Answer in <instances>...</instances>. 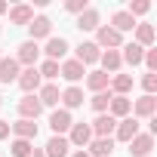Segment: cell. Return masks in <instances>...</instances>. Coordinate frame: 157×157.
<instances>
[{
    "label": "cell",
    "instance_id": "6da1fadb",
    "mask_svg": "<svg viewBox=\"0 0 157 157\" xmlns=\"http://www.w3.org/2000/svg\"><path fill=\"white\" fill-rule=\"evenodd\" d=\"M68 145L71 148H80V151H86V145L93 142V129H90V123H74L71 129H68Z\"/></svg>",
    "mask_w": 157,
    "mask_h": 157
},
{
    "label": "cell",
    "instance_id": "7a4b0ae2",
    "mask_svg": "<svg viewBox=\"0 0 157 157\" xmlns=\"http://www.w3.org/2000/svg\"><path fill=\"white\" fill-rule=\"evenodd\" d=\"M59 77H65L71 86H77V80H83V77H86V68L77 62V59H65V62L59 65Z\"/></svg>",
    "mask_w": 157,
    "mask_h": 157
},
{
    "label": "cell",
    "instance_id": "3957f363",
    "mask_svg": "<svg viewBox=\"0 0 157 157\" xmlns=\"http://www.w3.org/2000/svg\"><path fill=\"white\" fill-rule=\"evenodd\" d=\"M96 46H99V49H102V46L117 49V46H123V34H117L111 25H99V28H96Z\"/></svg>",
    "mask_w": 157,
    "mask_h": 157
},
{
    "label": "cell",
    "instance_id": "277c9868",
    "mask_svg": "<svg viewBox=\"0 0 157 157\" xmlns=\"http://www.w3.org/2000/svg\"><path fill=\"white\" fill-rule=\"evenodd\" d=\"M19 114H22V120H37L43 114V105H40L37 93H28V96L19 99Z\"/></svg>",
    "mask_w": 157,
    "mask_h": 157
},
{
    "label": "cell",
    "instance_id": "5b68a950",
    "mask_svg": "<svg viewBox=\"0 0 157 157\" xmlns=\"http://www.w3.org/2000/svg\"><path fill=\"white\" fill-rule=\"evenodd\" d=\"M90 129H93V139H111L114 129H117V120H114L111 114H99V117L90 123Z\"/></svg>",
    "mask_w": 157,
    "mask_h": 157
},
{
    "label": "cell",
    "instance_id": "8992f818",
    "mask_svg": "<svg viewBox=\"0 0 157 157\" xmlns=\"http://www.w3.org/2000/svg\"><path fill=\"white\" fill-rule=\"evenodd\" d=\"M136 136H139V120H136L132 114H129V117H123V120H117V129H114V139H117V142L129 145Z\"/></svg>",
    "mask_w": 157,
    "mask_h": 157
},
{
    "label": "cell",
    "instance_id": "52a82bcc",
    "mask_svg": "<svg viewBox=\"0 0 157 157\" xmlns=\"http://www.w3.org/2000/svg\"><path fill=\"white\" fill-rule=\"evenodd\" d=\"M16 83L22 86V93H25V96H28V93H37V90L43 86L37 65H34V68H25V71H19V80H16Z\"/></svg>",
    "mask_w": 157,
    "mask_h": 157
},
{
    "label": "cell",
    "instance_id": "ba28073f",
    "mask_svg": "<svg viewBox=\"0 0 157 157\" xmlns=\"http://www.w3.org/2000/svg\"><path fill=\"white\" fill-rule=\"evenodd\" d=\"M37 59H40V46H37L34 40H25V43H19V52H16V62H19V65H25V68H34V65H37Z\"/></svg>",
    "mask_w": 157,
    "mask_h": 157
},
{
    "label": "cell",
    "instance_id": "9c48e42d",
    "mask_svg": "<svg viewBox=\"0 0 157 157\" xmlns=\"http://www.w3.org/2000/svg\"><path fill=\"white\" fill-rule=\"evenodd\" d=\"M71 126H74V120H71V111L59 108V111H52V114H49V129H52V136H65Z\"/></svg>",
    "mask_w": 157,
    "mask_h": 157
},
{
    "label": "cell",
    "instance_id": "30bf717a",
    "mask_svg": "<svg viewBox=\"0 0 157 157\" xmlns=\"http://www.w3.org/2000/svg\"><path fill=\"white\" fill-rule=\"evenodd\" d=\"M28 34H31V40L37 43L40 37H46L49 40V34H52V22L46 19V16H34L31 19V25H28Z\"/></svg>",
    "mask_w": 157,
    "mask_h": 157
},
{
    "label": "cell",
    "instance_id": "8fae6325",
    "mask_svg": "<svg viewBox=\"0 0 157 157\" xmlns=\"http://www.w3.org/2000/svg\"><path fill=\"white\" fill-rule=\"evenodd\" d=\"M40 52H46V59H49V62H59V59H65V56H68V40H65V37H49V40H46V46H43Z\"/></svg>",
    "mask_w": 157,
    "mask_h": 157
},
{
    "label": "cell",
    "instance_id": "7c38bea8",
    "mask_svg": "<svg viewBox=\"0 0 157 157\" xmlns=\"http://www.w3.org/2000/svg\"><path fill=\"white\" fill-rule=\"evenodd\" d=\"M151 148H154V136H148V132H139L129 142V154L132 157H151Z\"/></svg>",
    "mask_w": 157,
    "mask_h": 157
},
{
    "label": "cell",
    "instance_id": "4fadbf2b",
    "mask_svg": "<svg viewBox=\"0 0 157 157\" xmlns=\"http://www.w3.org/2000/svg\"><path fill=\"white\" fill-rule=\"evenodd\" d=\"M99 56H102V49H99L93 40H83L80 46H77V62H80L83 68H86V65H96V62H99Z\"/></svg>",
    "mask_w": 157,
    "mask_h": 157
},
{
    "label": "cell",
    "instance_id": "5bb4252c",
    "mask_svg": "<svg viewBox=\"0 0 157 157\" xmlns=\"http://www.w3.org/2000/svg\"><path fill=\"white\" fill-rule=\"evenodd\" d=\"M154 111H157V99H154V96H142V99H136V105H132L129 114H132L136 120H139V117H148V120H151Z\"/></svg>",
    "mask_w": 157,
    "mask_h": 157
},
{
    "label": "cell",
    "instance_id": "9a60e30c",
    "mask_svg": "<svg viewBox=\"0 0 157 157\" xmlns=\"http://www.w3.org/2000/svg\"><path fill=\"white\" fill-rule=\"evenodd\" d=\"M10 132H16V139H25V142H34L37 139V123L34 120H16V123H10Z\"/></svg>",
    "mask_w": 157,
    "mask_h": 157
},
{
    "label": "cell",
    "instance_id": "2e32d148",
    "mask_svg": "<svg viewBox=\"0 0 157 157\" xmlns=\"http://www.w3.org/2000/svg\"><path fill=\"white\" fill-rule=\"evenodd\" d=\"M43 154H46V157H68V154H71V145H68L65 136H52V139L43 145Z\"/></svg>",
    "mask_w": 157,
    "mask_h": 157
},
{
    "label": "cell",
    "instance_id": "e0dca14e",
    "mask_svg": "<svg viewBox=\"0 0 157 157\" xmlns=\"http://www.w3.org/2000/svg\"><path fill=\"white\" fill-rule=\"evenodd\" d=\"M129 111H132V102H129L126 96H111L108 114H111L114 120H123V117H129Z\"/></svg>",
    "mask_w": 157,
    "mask_h": 157
},
{
    "label": "cell",
    "instance_id": "ac0fdd59",
    "mask_svg": "<svg viewBox=\"0 0 157 157\" xmlns=\"http://www.w3.org/2000/svg\"><path fill=\"white\" fill-rule=\"evenodd\" d=\"M31 19H34V6H28V3H19V6H13L10 10V25H31Z\"/></svg>",
    "mask_w": 157,
    "mask_h": 157
},
{
    "label": "cell",
    "instance_id": "d6986e66",
    "mask_svg": "<svg viewBox=\"0 0 157 157\" xmlns=\"http://www.w3.org/2000/svg\"><path fill=\"white\" fill-rule=\"evenodd\" d=\"M136 25H139V22H136L126 10H117V13L111 16V28H114L117 34H123V31H136Z\"/></svg>",
    "mask_w": 157,
    "mask_h": 157
},
{
    "label": "cell",
    "instance_id": "ffe728a7",
    "mask_svg": "<svg viewBox=\"0 0 157 157\" xmlns=\"http://www.w3.org/2000/svg\"><path fill=\"white\" fill-rule=\"evenodd\" d=\"M99 65H102V71L111 77V74H117V71H120L123 59H120V52H117V49H108V52H102V56H99Z\"/></svg>",
    "mask_w": 157,
    "mask_h": 157
},
{
    "label": "cell",
    "instance_id": "44dd1931",
    "mask_svg": "<svg viewBox=\"0 0 157 157\" xmlns=\"http://www.w3.org/2000/svg\"><path fill=\"white\" fill-rule=\"evenodd\" d=\"M154 37H157L154 28H151L148 22H139V25H136V40H132V43H139L142 49H151V46H154Z\"/></svg>",
    "mask_w": 157,
    "mask_h": 157
},
{
    "label": "cell",
    "instance_id": "7402d4cb",
    "mask_svg": "<svg viewBox=\"0 0 157 157\" xmlns=\"http://www.w3.org/2000/svg\"><path fill=\"white\" fill-rule=\"evenodd\" d=\"M37 99H40V105H43V108H52V105H59L62 93H59V86H56V83H43V86L37 90Z\"/></svg>",
    "mask_w": 157,
    "mask_h": 157
},
{
    "label": "cell",
    "instance_id": "603a6c76",
    "mask_svg": "<svg viewBox=\"0 0 157 157\" xmlns=\"http://www.w3.org/2000/svg\"><path fill=\"white\" fill-rule=\"evenodd\" d=\"M86 148H90L86 151L90 157H111L114 154V139H93Z\"/></svg>",
    "mask_w": 157,
    "mask_h": 157
},
{
    "label": "cell",
    "instance_id": "cb8c5ba5",
    "mask_svg": "<svg viewBox=\"0 0 157 157\" xmlns=\"http://www.w3.org/2000/svg\"><path fill=\"white\" fill-rule=\"evenodd\" d=\"M108 90H111V96H126L132 90V74H114Z\"/></svg>",
    "mask_w": 157,
    "mask_h": 157
},
{
    "label": "cell",
    "instance_id": "d4e9b609",
    "mask_svg": "<svg viewBox=\"0 0 157 157\" xmlns=\"http://www.w3.org/2000/svg\"><path fill=\"white\" fill-rule=\"evenodd\" d=\"M13 80H19V62L16 59H0V83H13Z\"/></svg>",
    "mask_w": 157,
    "mask_h": 157
},
{
    "label": "cell",
    "instance_id": "484cf974",
    "mask_svg": "<svg viewBox=\"0 0 157 157\" xmlns=\"http://www.w3.org/2000/svg\"><path fill=\"white\" fill-rule=\"evenodd\" d=\"M102 25V16H99V10H86V13H80V16H77V28H80V31H96Z\"/></svg>",
    "mask_w": 157,
    "mask_h": 157
},
{
    "label": "cell",
    "instance_id": "4316f807",
    "mask_svg": "<svg viewBox=\"0 0 157 157\" xmlns=\"http://www.w3.org/2000/svg\"><path fill=\"white\" fill-rule=\"evenodd\" d=\"M59 102L65 105V111L80 108V105H83V90H80V86H68V90L62 93V99H59Z\"/></svg>",
    "mask_w": 157,
    "mask_h": 157
},
{
    "label": "cell",
    "instance_id": "83f0119b",
    "mask_svg": "<svg viewBox=\"0 0 157 157\" xmlns=\"http://www.w3.org/2000/svg\"><path fill=\"white\" fill-rule=\"evenodd\" d=\"M120 49H123V52H120V59H123L126 65H142V59H145V49H142L139 43H123Z\"/></svg>",
    "mask_w": 157,
    "mask_h": 157
},
{
    "label": "cell",
    "instance_id": "f1b7e54d",
    "mask_svg": "<svg viewBox=\"0 0 157 157\" xmlns=\"http://www.w3.org/2000/svg\"><path fill=\"white\" fill-rule=\"evenodd\" d=\"M108 83H111V77H108L105 71H86V86H90L93 93L108 90Z\"/></svg>",
    "mask_w": 157,
    "mask_h": 157
},
{
    "label": "cell",
    "instance_id": "f546056e",
    "mask_svg": "<svg viewBox=\"0 0 157 157\" xmlns=\"http://www.w3.org/2000/svg\"><path fill=\"white\" fill-rule=\"evenodd\" d=\"M90 105H93V111H96V114H108V105H111V90H102V93H93Z\"/></svg>",
    "mask_w": 157,
    "mask_h": 157
},
{
    "label": "cell",
    "instance_id": "4dcf8cb0",
    "mask_svg": "<svg viewBox=\"0 0 157 157\" xmlns=\"http://www.w3.org/2000/svg\"><path fill=\"white\" fill-rule=\"evenodd\" d=\"M10 151H13V157H31V151H34V142H25V139H13Z\"/></svg>",
    "mask_w": 157,
    "mask_h": 157
},
{
    "label": "cell",
    "instance_id": "1f68e13d",
    "mask_svg": "<svg viewBox=\"0 0 157 157\" xmlns=\"http://www.w3.org/2000/svg\"><path fill=\"white\" fill-rule=\"evenodd\" d=\"M37 71H40V80H49V83H52L56 77H59V62H49V59H46Z\"/></svg>",
    "mask_w": 157,
    "mask_h": 157
},
{
    "label": "cell",
    "instance_id": "d6a6232c",
    "mask_svg": "<svg viewBox=\"0 0 157 157\" xmlns=\"http://www.w3.org/2000/svg\"><path fill=\"white\" fill-rule=\"evenodd\" d=\"M148 10H151V3H148V0H132V3H129V10H126V13H129V16L136 19V16H145Z\"/></svg>",
    "mask_w": 157,
    "mask_h": 157
},
{
    "label": "cell",
    "instance_id": "836d02e7",
    "mask_svg": "<svg viewBox=\"0 0 157 157\" xmlns=\"http://www.w3.org/2000/svg\"><path fill=\"white\" fill-rule=\"evenodd\" d=\"M65 10H68V13H74V16H80V13H86V10H90V3H86V0H68Z\"/></svg>",
    "mask_w": 157,
    "mask_h": 157
},
{
    "label": "cell",
    "instance_id": "e575fe53",
    "mask_svg": "<svg viewBox=\"0 0 157 157\" xmlns=\"http://www.w3.org/2000/svg\"><path fill=\"white\" fill-rule=\"evenodd\" d=\"M145 65H148V74H157V49L151 46V49H145V59H142Z\"/></svg>",
    "mask_w": 157,
    "mask_h": 157
},
{
    "label": "cell",
    "instance_id": "d590c367",
    "mask_svg": "<svg viewBox=\"0 0 157 157\" xmlns=\"http://www.w3.org/2000/svg\"><path fill=\"white\" fill-rule=\"evenodd\" d=\"M142 86H145V96H154V90H157V74H145V77H142Z\"/></svg>",
    "mask_w": 157,
    "mask_h": 157
},
{
    "label": "cell",
    "instance_id": "8d00e7d4",
    "mask_svg": "<svg viewBox=\"0 0 157 157\" xmlns=\"http://www.w3.org/2000/svg\"><path fill=\"white\" fill-rule=\"evenodd\" d=\"M10 136V120H0V139Z\"/></svg>",
    "mask_w": 157,
    "mask_h": 157
},
{
    "label": "cell",
    "instance_id": "74e56055",
    "mask_svg": "<svg viewBox=\"0 0 157 157\" xmlns=\"http://www.w3.org/2000/svg\"><path fill=\"white\" fill-rule=\"evenodd\" d=\"M31 157H46V154H43V148H34V151H31Z\"/></svg>",
    "mask_w": 157,
    "mask_h": 157
},
{
    "label": "cell",
    "instance_id": "f35d334b",
    "mask_svg": "<svg viewBox=\"0 0 157 157\" xmlns=\"http://www.w3.org/2000/svg\"><path fill=\"white\" fill-rule=\"evenodd\" d=\"M3 13H10V3H3V0H0V16Z\"/></svg>",
    "mask_w": 157,
    "mask_h": 157
},
{
    "label": "cell",
    "instance_id": "ab89813d",
    "mask_svg": "<svg viewBox=\"0 0 157 157\" xmlns=\"http://www.w3.org/2000/svg\"><path fill=\"white\" fill-rule=\"evenodd\" d=\"M71 157H90V154H86V151H74Z\"/></svg>",
    "mask_w": 157,
    "mask_h": 157
},
{
    "label": "cell",
    "instance_id": "60d3db41",
    "mask_svg": "<svg viewBox=\"0 0 157 157\" xmlns=\"http://www.w3.org/2000/svg\"><path fill=\"white\" fill-rule=\"evenodd\" d=\"M0 105H3V96H0Z\"/></svg>",
    "mask_w": 157,
    "mask_h": 157
},
{
    "label": "cell",
    "instance_id": "b9f144b4",
    "mask_svg": "<svg viewBox=\"0 0 157 157\" xmlns=\"http://www.w3.org/2000/svg\"><path fill=\"white\" fill-rule=\"evenodd\" d=\"M0 59H3V52H0Z\"/></svg>",
    "mask_w": 157,
    "mask_h": 157
}]
</instances>
